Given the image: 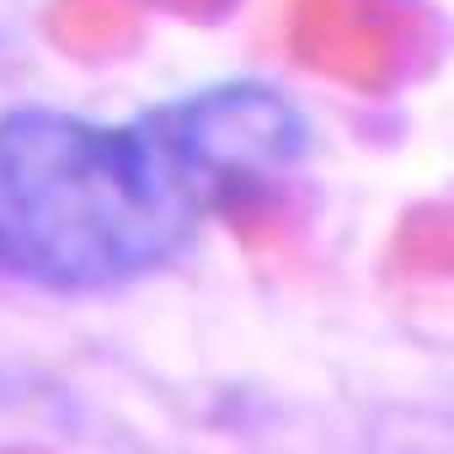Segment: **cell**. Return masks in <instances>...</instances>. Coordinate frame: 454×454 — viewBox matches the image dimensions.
I'll list each match as a JSON object with an SVG mask.
<instances>
[{
    "instance_id": "cell-1",
    "label": "cell",
    "mask_w": 454,
    "mask_h": 454,
    "mask_svg": "<svg viewBox=\"0 0 454 454\" xmlns=\"http://www.w3.org/2000/svg\"><path fill=\"white\" fill-rule=\"evenodd\" d=\"M300 150V113L257 81L134 118L12 107L0 113V278L54 294L134 284Z\"/></svg>"
}]
</instances>
